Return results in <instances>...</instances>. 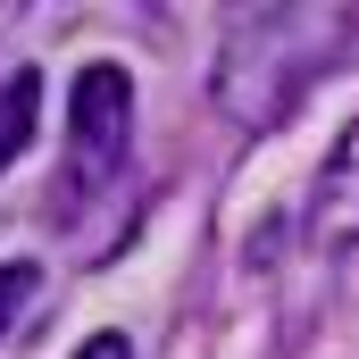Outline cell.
<instances>
[{"mask_svg":"<svg viewBox=\"0 0 359 359\" xmlns=\"http://www.w3.org/2000/svg\"><path fill=\"white\" fill-rule=\"evenodd\" d=\"M359 42V8H234L226 25V59H217V100L234 126H284L301 109V92L326 84Z\"/></svg>","mask_w":359,"mask_h":359,"instance_id":"obj_1","label":"cell"},{"mask_svg":"<svg viewBox=\"0 0 359 359\" xmlns=\"http://www.w3.org/2000/svg\"><path fill=\"white\" fill-rule=\"evenodd\" d=\"M134 142V76L92 59L76 76V100H67V151H76V184H109L117 159Z\"/></svg>","mask_w":359,"mask_h":359,"instance_id":"obj_2","label":"cell"},{"mask_svg":"<svg viewBox=\"0 0 359 359\" xmlns=\"http://www.w3.org/2000/svg\"><path fill=\"white\" fill-rule=\"evenodd\" d=\"M309 243H318V251H351V243H359V117H351V134L326 151V168H318V192H309Z\"/></svg>","mask_w":359,"mask_h":359,"instance_id":"obj_3","label":"cell"},{"mask_svg":"<svg viewBox=\"0 0 359 359\" xmlns=\"http://www.w3.org/2000/svg\"><path fill=\"white\" fill-rule=\"evenodd\" d=\"M34 109H42V76H34V67H17V76L0 84V168L34 142Z\"/></svg>","mask_w":359,"mask_h":359,"instance_id":"obj_4","label":"cell"},{"mask_svg":"<svg viewBox=\"0 0 359 359\" xmlns=\"http://www.w3.org/2000/svg\"><path fill=\"white\" fill-rule=\"evenodd\" d=\"M25 292H34V268H25V259H8V268H0V334H8V318L25 309Z\"/></svg>","mask_w":359,"mask_h":359,"instance_id":"obj_5","label":"cell"},{"mask_svg":"<svg viewBox=\"0 0 359 359\" xmlns=\"http://www.w3.org/2000/svg\"><path fill=\"white\" fill-rule=\"evenodd\" d=\"M76 359H134V343H126V334H92Z\"/></svg>","mask_w":359,"mask_h":359,"instance_id":"obj_6","label":"cell"}]
</instances>
